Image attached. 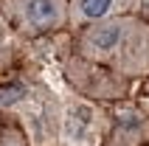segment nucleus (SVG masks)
Here are the masks:
<instances>
[{
  "label": "nucleus",
  "instance_id": "1",
  "mask_svg": "<svg viewBox=\"0 0 149 146\" xmlns=\"http://www.w3.org/2000/svg\"><path fill=\"white\" fill-rule=\"evenodd\" d=\"M76 48L84 59L121 79L149 76V20L121 14L76 31Z\"/></svg>",
  "mask_w": 149,
  "mask_h": 146
},
{
  "label": "nucleus",
  "instance_id": "2",
  "mask_svg": "<svg viewBox=\"0 0 149 146\" xmlns=\"http://www.w3.org/2000/svg\"><path fill=\"white\" fill-rule=\"evenodd\" d=\"M70 0H0V14L20 37H45L68 25Z\"/></svg>",
  "mask_w": 149,
  "mask_h": 146
},
{
  "label": "nucleus",
  "instance_id": "3",
  "mask_svg": "<svg viewBox=\"0 0 149 146\" xmlns=\"http://www.w3.org/2000/svg\"><path fill=\"white\" fill-rule=\"evenodd\" d=\"M141 0H70V11H68V28L82 31L93 23L110 20V17L121 14H135Z\"/></svg>",
  "mask_w": 149,
  "mask_h": 146
},
{
  "label": "nucleus",
  "instance_id": "4",
  "mask_svg": "<svg viewBox=\"0 0 149 146\" xmlns=\"http://www.w3.org/2000/svg\"><path fill=\"white\" fill-rule=\"evenodd\" d=\"M11 56H14V31L6 23V17L0 14V70L11 62Z\"/></svg>",
  "mask_w": 149,
  "mask_h": 146
},
{
  "label": "nucleus",
  "instance_id": "5",
  "mask_svg": "<svg viewBox=\"0 0 149 146\" xmlns=\"http://www.w3.org/2000/svg\"><path fill=\"white\" fill-rule=\"evenodd\" d=\"M0 146H28V135L17 124L0 121Z\"/></svg>",
  "mask_w": 149,
  "mask_h": 146
}]
</instances>
